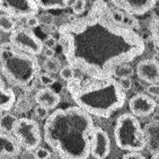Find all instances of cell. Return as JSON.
I'll use <instances>...</instances> for the list:
<instances>
[{
  "label": "cell",
  "mask_w": 159,
  "mask_h": 159,
  "mask_svg": "<svg viewBox=\"0 0 159 159\" xmlns=\"http://www.w3.org/2000/svg\"><path fill=\"white\" fill-rule=\"evenodd\" d=\"M58 35L68 66L93 80L113 78L117 68L146 51L143 39L116 24L104 0H95L86 15L59 26Z\"/></svg>",
  "instance_id": "1"
},
{
  "label": "cell",
  "mask_w": 159,
  "mask_h": 159,
  "mask_svg": "<svg viewBox=\"0 0 159 159\" xmlns=\"http://www.w3.org/2000/svg\"><path fill=\"white\" fill-rule=\"evenodd\" d=\"M94 128L92 115L80 107L59 108L45 120L43 138L61 159H88Z\"/></svg>",
  "instance_id": "2"
},
{
  "label": "cell",
  "mask_w": 159,
  "mask_h": 159,
  "mask_svg": "<svg viewBox=\"0 0 159 159\" xmlns=\"http://www.w3.org/2000/svg\"><path fill=\"white\" fill-rule=\"evenodd\" d=\"M74 102L89 115L107 119L125 104V92L114 78L90 80L70 94Z\"/></svg>",
  "instance_id": "3"
},
{
  "label": "cell",
  "mask_w": 159,
  "mask_h": 159,
  "mask_svg": "<svg viewBox=\"0 0 159 159\" xmlns=\"http://www.w3.org/2000/svg\"><path fill=\"white\" fill-rule=\"evenodd\" d=\"M40 71L36 57L21 52L9 42L0 44V74L12 86L25 90L33 89Z\"/></svg>",
  "instance_id": "4"
},
{
  "label": "cell",
  "mask_w": 159,
  "mask_h": 159,
  "mask_svg": "<svg viewBox=\"0 0 159 159\" xmlns=\"http://www.w3.org/2000/svg\"><path fill=\"white\" fill-rule=\"evenodd\" d=\"M114 140L122 150L140 152L146 148V138L138 119L131 113L121 114L114 126Z\"/></svg>",
  "instance_id": "5"
},
{
  "label": "cell",
  "mask_w": 159,
  "mask_h": 159,
  "mask_svg": "<svg viewBox=\"0 0 159 159\" xmlns=\"http://www.w3.org/2000/svg\"><path fill=\"white\" fill-rule=\"evenodd\" d=\"M12 135L18 141L20 147L25 148L28 151L40 147L42 141V132L39 124L34 120L28 117H20L17 120Z\"/></svg>",
  "instance_id": "6"
},
{
  "label": "cell",
  "mask_w": 159,
  "mask_h": 159,
  "mask_svg": "<svg viewBox=\"0 0 159 159\" xmlns=\"http://www.w3.org/2000/svg\"><path fill=\"white\" fill-rule=\"evenodd\" d=\"M9 43L21 52L34 57L41 54L44 50L43 41L30 28L16 27L10 33Z\"/></svg>",
  "instance_id": "7"
},
{
  "label": "cell",
  "mask_w": 159,
  "mask_h": 159,
  "mask_svg": "<svg viewBox=\"0 0 159 159\" xmlns=\"http://www.w3.org/2000/svg\"><path fill=\"white\" fill-rule=\"evenodd\" d=\"M39 6L34 0H0V10L11 18L23 19L36 16Z\"/></svg>",
  "instance_id": "8"
},
{
  "label": "cell",
  "mask_w": 159,
  "mask_h": 159,
  "mask_svg": "<svg viewBox=\"0 0 159 159\" xmlns=\"http://www.w3.org/2000/svg\"><path fill=\"white\" fill-rule=\"evenodd\" d=\"M158 0H111L121 11L132 16H143L156 6Z\"/></svg>",
  "instance_id": "9"
},
{
  "label": "cell",
  "mask_w": 159,
  "mask_h": 159,
  "mask_svg": "<svg viewBox=\"0 0 159 159\" xmlns=\"http://www.w3.org/2000/svg\"><path fill=\"white\" fill-rule=\"evenodd\" d=\"M111 152V140L102 128H94L90 139V156L95 159H105Z\"/></svg>",
  "instance_id": "10"
},
{
  "label": "cell",
  "mask_w": 159,
  "mask_h": 159,
  "mask_svg": "<svg viewBox=\"0 0 159 159\" xmlns=\"http://www.w3.org/2000/svg\"><path fill=\"white\" fill-rule=\"evenodd\" d=\"M156 106L157 104L153 98L142 93L133 96L129 102L131 114L135 117H144L152 114L153 111L156 110Z\"/></svg>",
  "instance_id": "11"
},
{
  "label": "cell",
  "mask_w": 159,
  "mask_h": 159,
  "mask_svg": "<svg viewBox=\"0 0 159 159\" xmlns=\"http://www.w3.org/2000/svg\"><path fill=\"white\" fill-rule=\"evenodd\" d=\"M137 75L142 81L151 84L159 83V64L152 59L142 60L137 66Z\"/></svg>",
  "instance_id": "12"
},
{
  "label": "cell",
  "mask_w": 159,
  "mask_h": 159,
  "mask_svg": "<svg viewBox=\"0 0 159 159\" xmlns=\"http://www.w3.org/2000/svg\"><path fill=\"white\" fill-rule=\"evenodd\" d=\"M20 152V144L11 133L0 129V159L3 157H15Z\"/></svg>",
  "instance_id": "13"
},
{
  "label": "cell",
  "mask_w": 159,
  "mask_h": 159,
  "mask_svg": "<svg viewBox=\"0 0 159 159\" xmlns=\"http://www.w3.org/2000/svg\"><path fill=\"white\" fill-rule=\"evenodd\" d=\"M61 101L60 95L50 87H44L37 90L35 95V102L40 106H43L48 110H54Z\"/></svg>",
  "instance_id": "14"
},
{
  "label": "cell",
  "mask_w": 159,
  "mask_h": 159,
  "mask_svg": "<svg viewBox=\"0 0 159 159\" xmlns=\"http://www.w3.org/2000/svg\"><path fill=\"white\" fill-rule=\"evenodd\" d=\"M146 148L150 153L159 152V121H151L143 129Z\"/></svg>",
  "instance_id": "15"
},
{
  "label": "cell",
  "mask_w": 159,
  "mask_h": 159,
  "mask_svg": "<svg viewBox=\"0 0 159 159\" xmlns=\"http://www.w3.org/2000/svg\"><path fill=\"white\" fill-rule=\"evenodd\" d=\"M16 103V94L6 85L0 74V116L11 110Z\"/></svg>",
  "instance_id": "16"
},
{
  "label": "cell",
  "mask_w": 159,
  "mask_h": 159,
  "mask_svg": "<svg viewBox=\"0 0 159 159\" xmlns=\"http://www.w3.org/2000/svg\"><path fill=\"white\" fill-rule=\"evenodd\" d=\"M39 8L44 10H60L67 8L72 0H34Z\"/></svg>",
  "instance_id": "17"
},
{
  "label": "cell",
  "mask_w": 159,
  "mask_h": 159,
  "mask_svg": "<svg viewBox=\"0 0 159 159\" xmlns=\"http://www.w3.org/2000/svg\"><path fill=\"white\" fill-rule=\"evenodd\" d=\"M18 117L16 116L15 114H11L9 112L2 114L0 116V129L5 132H8V133H11L15 129L16 122H17Z\"/></svg>",
  "instance_id": "18"
},
{
  "label": "cell",
  "mask_w": 159,
  "mask_h": 159,
  "mask_svg": "<svg viewBox=\"0 0 159 159\" xmlns=\"http://www.w3.org/2000/svg\"><path fill=\"white\" fill-rule=\"evenodd\" d=\"M15 21L14 18L6 14H1L0 15V31L5 32V33H11L15 30Z\"/></svg>",
  "instance_id": "19"
},
{
  "label": "cell",
  "mask_w": 159,
  "mask_h": 159,
  "mask_svg": "<svg viewBox=\"0 0 159 159\" xmlns=\"http://www.w3.org/2000/svg\"><path fill=\"white\" fill-rule=\"evenodd\" d=\"M43 68L45 69L48 74H58L60 69H61V62L59 61V59L57 58H51L46 59L44 63H43Z\"/></svg>",
  "instance_id": "20"
},
{
  "label": "cell",
  "mask_w": 159,
  "mask_h": 159,
  "mask_svg": "<svg viewBox=\"0 0 159 159\" xmlns=\"http://www.w3.org/2000/svg\"><path fill=\"white\" fill-rule=\"evenodd\" d=\"M150 31H151L152 41H153V43H155V45H156L157 50H158V52H159V15L157 16L156 18L152 20V23H151Z\"/></svg>",
  "instance_id": "21"
},
{
  "label": "cell",
  "mask_w": 159,
  "mask_h": 159,
  "mask_svg": "<svg viewBox=\"0 0 159 159\" xmlns=\"http://www.w3.org/2000/svg\"><path fill=\"white\" fill-rule=\"evenodd\" d=\"M133 68L129 64H123L121 67H119L115 71V75L114 77H117V78H130V77L133 75Z\"/></svg>",
  "instance_id": "22"
},
{
  "label": "cell",
  "mask_w": 159,
  "mask_h": 159,
  "mask_svg": "<svg viewBox=\"0 0 159 159\" xmlns=\"http://www.w3.org/2000/svg\"><path fill=\"white\" fill-rule=\"evenodd\" d=\"M59 72H60V77H61L63 80H66L67 83L75 78V69H72V68H71L70 66H68V64L64 66V67H62Z\"/></svg>",
  "instance_id": "23"
},
{
  "label": "cell",
  "mask_w": 159,
  "mask_h": 159,
  "mask_svg": "<svg viewBox=\"0 0 159 159\" xmlns=\"http://www.w3.org/2000/svg\"><path fill=\"white\" fill-rule=\"evenodd\" d=\"M37 80L39 83L41 84L44 87H49V86H52L55 83V78L51 74H48V72H44V74H40L37 77Z\"/></svg>",
  "instance_id": "24"
},
{
  "label": "cell",
  "mask_w": 159,
  "mask_h": 159,
  "mask_svg": "<svg viewBox=\"0 0 159 159\" xmlns=\"http://www.w3.org/2000/svg\"><path fill=\"white\" fill-rule=\"evenodd\" d=\"M86 3H87L86 0H74V2L71 5V8H72V11H74L75 15H83L86 9Z\"/></svg>",
  "instance_id": "25"
},
{
  "label": "cell",
  "mask_w": 159,
  "mask_h": 159,
  "mask_svg": "<svg viewBox=\"0 0 159 159\" xmlns=\"http://www.w3.org/2000/svg\"><path fill=\"white\" fill-rule=\"evenodd\" d=\"M122 25L128 28H131V30H133V28H139L138 20L135 19L134 16L129 15V14H124V15H123Z\"/></svg>",
  "instance_id": "26"
},
{
  "label": "cell",
  "mask_w": 159,
  "mask_h": 159,
  "mask_svg": "<svg viewBox=\"0 0 159 159\" xmlns=\"http://www.w3.org/2000/svg\"><path fill=\"white\" fill-rule=\"evenodd\" d=\"M35 159H49L51 157V152L49 149L44 147H37L33 152Z\"/></svg>",
  "instance_id": "27"
},
{
  "label": "cell",
  "mask_w": 159,
  "mask_h": 159,
  "mask_svg": "<svg viewBox=\"0 0 159 159\" xmlns=\"http://www.w3.org/2000/svg\"><path fill=\"white\" fill-rule=\"evenodd\" d=\"M34 114H35V116L39 117L40 120H46L48 116H49V110L45 108V107L40 106V105H37L35 107V110H34Z\"/></svg>",
  "instance_id": "28"
},
{
  "label": "cell",
  "mask_w": 159,
  "mask_h": 159,
  "mask_svg": "<svg viewBox=\"0 0 159 159\" xmlns=\"http://www.w3.org/2000/svg\"><path fill=\"white\" fill-rule=\"evenodd\" d=\"M25 24H26L27 28H30V30L39 27V26L41 25L40 19H39V17H36V16H30V17H27V18H26V21H25Z\"/></svg>",
  "instance_id": "29"
},
{
  "label": "cell",
  "mask_w": 159,
  "mask_h": 159,
  "mask_svg": "<svg viewBox=\"0 0 159 159\" xmlns=\"http://www.w3.org/2000/svg\"><path fill=\"white\" fill-rule=\"evenodd\" d=\"M80 86H81V81H80L79 79L74 78L72 80H70V81H68L67 83V89L70 94H72V93L76 92L77 89L79 88Z\"/></svg>",
  "instance_id": "30"
},
{
  "label": "cell",
  "mask_w": 159,
  "mask_h": 159,
  "mask_svg": "<svg viewBox=\"0 0 159 159\" xmlns=\"http://www.w3.org/2000/svg\"><path fill=\"white\" fill-rule=\"evenodd\" d=\"M57 39L52 35H50L45 39V40L43 41V46L45 48V49H54V46L57 45Z\"/></svg>",
  "instance_id": "31"
},
{
  "label": "cell",
  "mask_w": 159,
  "mask_h": 159,
  "mask_svg": "<svg viewBox=\"0 0 159 159\" xmlns=\"http://www.w3.org/2000/svg\"><path fill=\"white\" fill-rule=\"evenodd\" d=\"M120 85V87L124 90V92H126V90H129V89H131L132 87V80L131 78H120V80L117 81Z\"/></svg>",
  "instance_id": "32"
},
{
  "label": "cell",
  "mask_w": 159,
  "mask_h": 159,
  "mask_svg": "<svg viewBox=\"0 0 159 159\" xmlns=\"http://www.w3.org/2000/svg\"><path fill=\"white\" fill-rule=\"evenodd\" d=\"M147 93L152 97L159 98V84H151L147 87Z\"/></svg>",
  "instance_id": "33"
},
{
  "label": "cell",
  "mask_w": 159,
  "mask_h": 159,
  "mask_svg": "<svg viewBox=\"0 0 159 159\" xmlns=\"http://www.w3.org/2000/svg\"><path fill=\"white\" fill-rule=\"evenodd\" d=\"M40 19V24L41 25H53L54 24V17L50 14H44L41 17H39Z\"/></svg>",
  "instance_id": "34"
},
{
  "label": "cell",
  "mask_w": 159,
  "mask_h": 159,
  "mask_svg": "<svg viewBox=\"0 0 159 159\" xmlns=\"http://www.w3.org/2000/svg\"><path fill=\"white\" fill-rule=\"evenodd\" d=\"M123 15H124V12L121 11L119 9H112V19H113L116 24L119 25H122V20H123Z\"/></svg>",
  "instance_id": "35"
},
{
  "label": "cell",
  "mask_w": 159,
  "mask_h": 159,
  "mask_svg": "<svg viewBox=\"0 0 159 159\" xmlns=\"http://www.w3.org/2000/svg\"><path fill=\"white\" fill-rule=\"evenodd\" d=\"M122 159H146L143 155H141L140 152L137 151H130V152L123 155Z\"/></svg>",
  "instance_id": "36"
},
{
  "label": "cell",
  "mask_w": 159,
  "mask_h": 159,
  "mask_svg": "<svg viewBox=\"0 0 159 159\" xmlns=\"http://www.w3.org/2000/svg\"><path fill=\"white\" fill-rule=\"evenodd\" d=\"M41 27H42V31H44L46 34H49V36L51 35V34L53 33V32H58V28H55L54 24L53 25H40Z\"/></svg>",
  "instance_id": "37"
},
{
  "label": "cell",
  "mask_w": 159,
  "mask_h": 159,
  "mask_svg": "<svg viewBox=\"0 0 159 159\" xmlns=\"http://www.w3.org/2000/svg\"><path fill=\"white\" fill-rule=\"evenodd\" d=\"M43 54L45 57L46 59H51V58H54V49H45L43 50Z\"/></svg>",
  "instance_id": "38"
},
{
  "label": "cell",
  "mask_w": 159,
  "mask_h": 159,
  "mask_svg": "<svg viewBox=\"0 0 159 159\" xmlns=\"http://www.w3.org/2000/svg\"><path fill=\"white\" fill-rule=\"evenodd\" d=\"M151 159H159V152L158 153H155V155H152Z\"/></svg>",
  "instance_id": "39"
}]
</instances>
